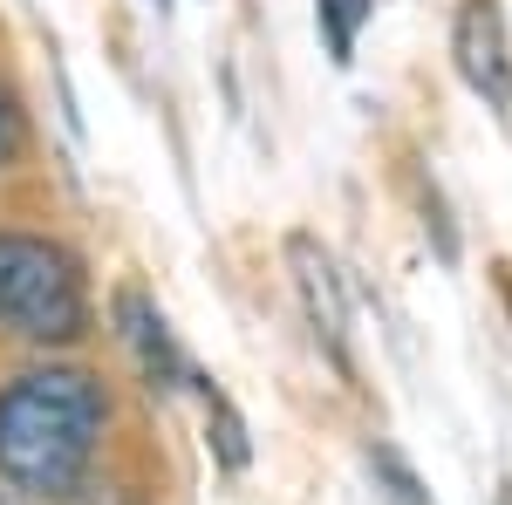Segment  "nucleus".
Segmentation results:
<instances>
[{
    "mask_svg": "<svg viewBox=\"0 0 512 505\" xmlns=\"http://www.w3.org/2000/svg\"><path fill=\"white\" fill-rule=\"evenodd\" d=\"M110 424V396L89 369H28L0 389V478L35 499H69Z\"/></svg>",
    "mask_w": 512,
    "mask_h": 505,
    "instance_id": "nucleus-1",
    "label": "nucleus"
},
{
    "mask_svg": "<svg viewBox=\"0 0 512 505\" xmlns=\"http://www.w3.org/2000/svg\"><path fill=\"white\" fill-rule=\"evenodd\" d=\"M0 328L21 342H76L89 328L82 267L35 233H0Z\"/></svg>",
    "mask_w": 512,
    "mask_h": 505,
    "instance_id": "nucleus-2",
    "label": "nucleus"
},
{
    "mask_svg": "<svg viewBox=\"0 0 512 505\" xmlns=\"http://www.w3.org/2000/svg\"><path fill=\"white\" fill-rule=\"evenodd\" d=\"M451 55H458V76L472 82L492 110H506L512 103V35H506V7L499 0H458Z\"/></svg>",
    "mask_w": 512,
    "mask_h": 505,
    "instance_id": "nucleus-3",
    "label": "nucleus"
},
{
    "mask_svg": "<svg viewBox=\"0 0 512 505\" xmlns=\"http://www.w3.org/2000/svg\"><path fill=\"white\" fill-rule=\"evenodd\" d=\"M287 260H294V287H301V314L315 328L321 355L335 362V376H355V355H349V294H342V273L335 260L321 253L308 233L287 239Z\"/></svg>",
    "mask_w": 512,
    "mask_h": 505,
    "instance_id": "nucleus-4",
    "label": "nucleus"
},
{
    "mask_svg": "<svg viewBox=\"0 0 512 505\" xmlns=\"http://www.w3.org/2000/svg\"><path fill=\"white\" fill-rule=\"evenodd\" d=\"M117 335H123V349L137 355V369H144L151 389L192 383V376H185V355H178V342H171V328H164V314L151 308L144 287H123L117 294Z\"/></svg>",
    "mask_w": 512,
    "mask_h": 505,
    "instance_id": "nucleus-5",
    "label": "nucleus"
},
{
    "mask_svg": "<svg viewBox=\"0 0 512 505\" xmlns=\"http://www.w3.org/2000/svg\"><path fill=\"white\" fill-rule=\"evenodd\" d=\"M362 465H369V478H376V492L390 505H431V492H424V478L410 471V458L396 451V444H369L362 451Z\"/></svg>",
    "mask_w": 512,
    "mask_h": 505,
    "instance_id": "nucleus-6",
    "label": "nucleus"
},
{
    "mask_svg": "<svg viewBox=\"0 0 512 505\" xmlns=\"http://www.w3.org/2000/svg\"><path fill=\"white\" fill-rule=\"evenodd\" d=\"M369 7L376 0H315V21H321V35H328V55L335 62H355V35L369 21Z\"/></svg>",
    "mask_w": 512,
    "mask_h": 505,
    "instance_id": "nucleus-7",
    "label": "nucleus"
},
{
    "mask_svg": "<svg viewBox=\"0 0 512 505\" xmlns=\"http://www.w3.org/2000/svg\"><path fill=\"white\" fill-rule=\"evenodd\" d=\"M205 410H212V451H219V465L226 471H246V424H239V410L219 396V389H205Z\"/></svg>",
    "mask_w": 512,
    "mask_h": 505,
    "instance_id": "nucleus-8",
    "label": "nucleus"
},
{
    "mask_svg": "<svg viewBox=\"0 0 512 505\" xmlns=\"http://www.w3.org/2000/svg\"><path fill=\"white\" fill-rule=\"evenodd\" d=\"M28 157V110H21V96L0 82V171H14Z\"/></svg>",
    "mask_w": 512,
    "mask_h": 505,
    "instance_id": "nucleus-9",
    "label": "nucleus"
},
{
    "mask_svg": "<svg viewBox=\"0 0 512 505\" xmlns=\"http://www.w3.org/2000/svg\"><path fill=\"white\" fill-rule=\"evenodd\" d=\"M0 505H21V499H14V492H0Z\"/></svg>",
    "mask_w": 512,
    "mask_h": 505,
    "instance_id": "nucleus-10",
    "label": "nucleus"
}]
</instances>
